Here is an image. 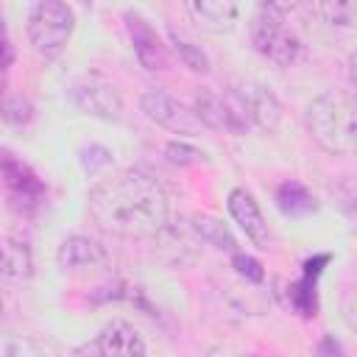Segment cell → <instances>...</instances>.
<instances>
[{
    "label": "cell",
    "instance_id": "5bb4252c",
    "mask_svg": "<svg viewBox=\"0 0 357 357\" xmlns=\"http://www.w3.org/2000/svg\"><path fill=\"white\" fill-rule=\"evenodd\" d=\"M33 276V251L28 237L6 234L0 237V287L22 284Z\"/></svg>",
    "mask_w": 357,
    "mask_h": 357
},
{
    "label": "cell",
    "instance_id": "8fae6325",
    "mask_svg": "<svg viewBox=\"0 0 357 357\" xmlns=\"http://www.w3.org/2000/svg\"><path fill=\"white\" fill-rule=\"evenodd\" d=\"M56 262L64 273H81V276H89V273H103L112 268V259H109V251L89 240V237H81V234H73L67 240H61L59 251H56Z\"/></svg>",
    "mask_w": 357,
    "mask_h": 357
},
{
    "label": "cell",
    "instance_id": "44dd1931",
    "mask_svg": "<svg viewBox=\"0 0 357 357\" xmlns=\"http://www.w3.org/2000/svg\"><path fill=\"white\" fill-rule=\"evenodd\" d=\"M315 11L324 17V22L335 25V28H346L351 31L354 28V3H321L315 6Z\"/></svg>",
    "mask_w": 357,
    "mask_h": 357
},
{
    "label": "cell",
    "instance_id": "ac0fdd59",
    "mask_svg": "<svg viewBox=\"0 0 357 357\" xmlns=\"http://www.w3.org/2000/svg\"><path fill=\"white\" fill-rule=\"evenodd\" d=\"M324 265H329V254H318L312 259L304 262V273H301V282L293 287V307L301 312V315H315V284H318V276L324 271Z\"/></svg>",
    "mask_w": 357,
    "mask_h": 357
},
{
    "label": "cell",
    "instance_id": "2e32d148",
    "mask_svg": "<svg viewBox=\"0 0 357 357\" xmlns=\"http://www.w3.org/2000/svg\"><path fill=\"white\" fill-rule=\"evenodd\" d=\"M0 357H64L56 340L25 332H0Z\"/></svg>",
    "mask_w": 357,
    "mask_h": 357
},
{
    "label": "cell",
    "instance_id": "5b68a950",
    "mask_svg": "<svg viewBox=\"0 0 357 357\" xmlns=\"http://www.w3.org/2000/svg\"><path fill=\"white\" fill-rule=\"evenodd\" d=\"M0 184L8 198V206L20 215H33L47 195L42 178L11 151H0Z\"/></svg>",
    "mask_w": 357,
    "mask_h": 357
},
{
    "label": "cell",
    "instance_id": "8992f818",
    "mask_svg": "<svg viewBox=\"0 0 357 357\" xmlns=\"http://www.w3.org/2000/svg\"><path fill=\"white\" fill-rule=\"evenodd\" d=\"M192 114H195V120L201 126L218 128V131H229V134H245L251 128V120H248L243 103L237 100V95L229 86L223 92H218V89H201L195 95Z\"/></svg>",
    "mask_w": 357,
    "mask_h": 357
},
{
    "label": "cell",
    "instance_id": "30bf717a",
    "mask_svg": "<svg viewBox=\"0 0 357 357\" xmlns=\"http://www.w3.org/2000/svg\"><path fill=\"white\" fill-rule=\"evenodd\" d=\"M139 109H142V114L151 123H156V126H162V128H167L173 134H195L201 128V123L195 120L192 109L184 100H178L176 95L165 92V89H148V92H142Z\"/></svg>",
    "mask_w": 357,
    "mask_h": 357
},
{
    "label": "cell",
    "instance_id": "9a60e30c",
    "mask_svg": "<svg viewBox=\"0 0 357 357\" xmlns=\"http://www.w3.org/2000/svg\"><path fill=\"white\" fill-rule=\"evenodd\" d=\"M187 14L206 33H231L240 20V6L229 0H192L187 3Z\"/></svg>",
    "mask_w": 357,
    "mask_h": 357
},
{
    "label": "cell",
    "instance_id": "6da1fadb",
    "mask_svg": "<svg viewBox=\"0 0 357 357\" xmlns=\"http://www.w3.org/2000/svg\"><path fill=\"white\" fill-rule=\"evenodd\" d=\"M92 223L123 240H148L167 226L170 204L159 178L142 167H123L86 192Z\"/></svg>",
    "mask_w": 357,
    "mask_h": 357
},
{
    "label": "cell",
    "instance_id": "ffe728a7",
    "mask_svg": "<svg viewBox=\"0 0 357 357\" xmlns=\"http://www.w3.org/2000/svg\"><path fill=\"white\" fill-rule=\"evenodd\" d=\"M170 42H173V53L178 56V61L187 70H192V73H206L209 70V59H206V53L201 47H195L192 42H187V39H181L176 33H170Z\"/></svg>",
    "mask_w": 357,
    "mask_h": 357
},
{
    "label": "cell",
    "instance_id": "9c48e42d",
    "mask_svg": "<svg viewBox=\"0 0 357 357\" xmlns=\"http://www.w3.org/2000/svg\"><path fill=\"white\" fill-rule=\"evenodd\" d=\"M229 89L243 103L251 126H257L265 134H273L279 128V123H282V103L271 92V86H265V84H259L254 78H231Z\"/></svg>",
    "mask_w": 357,
    "mask_h": 357
},
{
    "label": "cell",
    "instance_id": "d4e9b609",
    "mask_svg": "<svg viewBox=\"0 0 357 357\" xmlns=\"http://www.w3.org/2000/svg\"><path fill=\"white\" fill-rule=\"evenodd\" d=\"M11 61V42H8V31H6V20L0 17V67H6Z\"/></svg>",
    "mask_w": 357,
    "mask_h": 357
},
{
    "label": "cell",
    "instance_id": "7402d4cb",
    "mask_svg": "<svg viewBox=\"0 0 357 357\" xmlns=\"http://www.w3.org/2000/svg\"><path fill=\"white\" fill-rule=\"evenodd\" d=\"M231 268L237 271V276L248 284H262L265 282V271L259 265V259H254L251 254L243 251H231Z\"/></svg>",
    "mask_w": 357,
    "mask_h": 357
},
{
    "label": "cell",
    "instance_id": "7a4b0ae2",
    "mask_svg": "<svg viewBox=\"0 0 357 357\" xmlns=\"http://www.w3.org/2000/svg\"><path fill=\"white\" fill-rule=\"evenodd\" d=\"M307 128L312 139L337 156H349L357 151V117L354 98L349 92H321L307 106Z\"/></svg>",
    "mask_w": 357,
    "mask_h": 357
},
{
    "label": "cell",
    "instance_id": "3957f363",
    "mask_svg": "<svg viewBox=\"0 0 357 357\" xmlns=\"http://www.w3.org/2000/svg\"><path fill=\"white\" fill-rule=\"evenodd\" d=\"M284 14H287V6L262 3L248 22V36L254 50L268 61H273L276 67H290L301 56V39L287 25Z\"/></svg>",
    "mask_w": 357,
    "mask_h": 357
},
{
    "label": "cell",
    "instance_id": "e0dca14e",
    "mask_svg": "<svg viewBox=\"0 0 357 357\" xmlns=\"http://www.w3.org/2000/svg\"><path fill=\"white\" fill-rule=\"evenodd\" d=\"M276 206L282 215L287 218H307L318 209V198L310 192V187H304L296 178H287L279 184L276 190Z\"/></svg>",
    "mask_w": 357,
    "mask_h": 357
},
{
    "label": "cell",
    "instance_id": "277c9868",
    "mask_svg": "<svg viewBox=\"0 0 357 357\" xmlns=\"http://www.w3.org/2000/svg\"><path fill=\"white\" fill-rule=\"evenodd\" d=\"M73 28H75V14L67 3H59V0H42L36 6H31L28 11V42L33 45L36 53L53 59L59 56L70 36H73Z\"/></svg>",
    "mask_w": 357,
    "mask_h": 357
},
{
    "label": "cell",
    "instance_id": "603a6c76",
    "mask_svg": "<svg viewBox=\"0 0 357 357\" xmlns=\"http://www.w3.org/2000/svg\"><path fill=\"white\" fill-rule=\"evenodd\" d=\"M165 153H167V159H170L173 165H181V167H184V165H195V162L204 159V153H201L198 148H192V145H187V142H178V139L167 142Z\"/></svg>",
    "mask_w": 357,
    "mask_h": 357
},
{
    "label": "cell",
    "instance_id": "ba28073f",
    "mask_svg": "<svg viewBox=\"0 0 357 357\" xmlns=\"http://www.w3.org/2000/svg\"><path fill=\"white\" fill-rule=\"evenodd\" d=\"M70 357H145V340L128 321H109Z\"/></svg>",
    "mask_w": 357,
    "mask_h": 357
},
{
    "label": "cell",
    "instance_id": "7c38bea8",
    "mask_svg": "<svg viewBox=\"0 0 357 357\" xmlns=\"http://www.w3.org/2000/svg\"><path fill=\"white\" fill-rule=\"evenodd\" d=\"M123 20H126V31H128V39H131L137 61L148 73L165 70L167 67V47L162 42V36L153 31V25L142 14H137V11H126Z\"/></svg>",
    "mask_w": 357,
    "mask_h": 357
},
{
    "label": "cell",
    "instance_id": "4fadbf2b",
    "mask_svg": "<svg viewBox=\"0 0 357 357\" xmlns=\"http://www.w3.org/2000/svg\"><path fill=\"white\" fill-rule=\"evenodd\" d=\"M226 206H229L231 220L245 231V237H248L257 248H268V243H271V229H268V223H265V218H262V209H259V204L254 201V195H251L248 190H243V187H234V190L229 192V198H226Z\"/></svg>",
    "mask_w": 357,
    "mask_h": 357
},
{
    "label": "cell",
    "instance_id": "cb8c5ba5",
    "mask_svg": "<svg viewBox=\"0 0 357 357\" xmlns=\"http://www.w3.org/2000/svg\"><path fill=\"white\" fill-rule=\"evenodd\" d=\"M86 153H92V159H84V156H81V162H84V170H86V173H95L98 167H103V165H109V162H112V151H109V148H103V145H89V148H86Z\"/></svg>",
    "mask_w": 357,
    "mask_h": 357
},
{
    "label": "cell",
    "instance_id": "484cf974",
    "mask_svg": "<svg viewBox=\"0 0 357 357\" xmlns=\"http://www.w3.org/2000/svg\"><path fill=\"white\" fill-rule=\"evenodd\" d=\"M245 357H257V354H245Z\"/></svg>",
    "mask_w": 357,
    "mask_h": 357
},
{
    "label": "cell",
    "instance_id": "d6986e66",
    "mask_svg": "<svg viewBox=\"0 0 357 357\" xmlns=\"http://www.w3.org/2000/svg\"><path fill=\"white\" fill-rule=\"evenodd\" d=\"M190 229L195 231V237L201 243H206V245H212L218 251H229V254L237 251V240L229 231V226L223 220L212 218V215H192L190 218Z\"/></svg>",
    "mask_w": 357,
    "mask_h": 357
},
{
    "label": "cell",
    "instance_id": "52a82bcc",
    "mask_svg": "<svg viewBox=\"0 0 357 357\" xmlns=\"http://www.w3.org/2000/svg\"><path fill=\"white\" fill-rule=\"evenodd\" d=\"M70 98L89 117H98L106 123H117L123 117V98H120L117 86L112 81H106L103 75H81L73 84Z\"/></svg>",
    "mask_w": 357,
    "mask_h": 357
}]
</instances>
